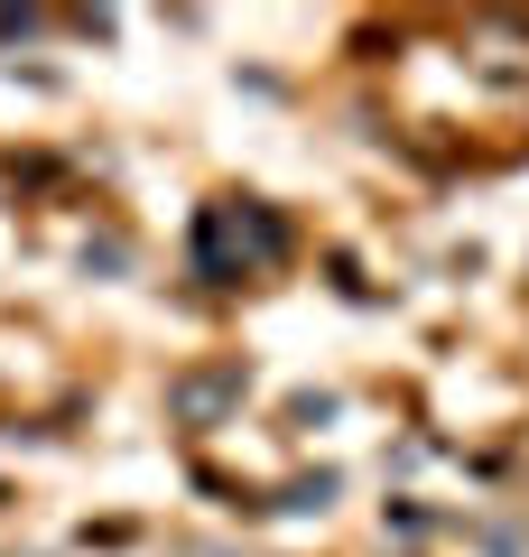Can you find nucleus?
<instances>
[{
    "instance_id": "obj_1",
    "label": "nucleus",
    "mask_w": 529,
    "mask_h": 557,
    "mask_svg": "<svg viewBox=\"0 0 529 557\" xmlns=\"http://www.w3.org/2000/svg\"><path fill=\"white\" fill-rule=\"evenodd\" d=\"M279 260H288V223H279L260 196L205 205V223H196V278H214V288H251V278H270Z\"/></svg>"
},
{
    "instance_id": "obj_2",
    "label": "nucleus",
    "mask_w": 529,
    "mask_h": 557,
    "mask_svg": "<svg viewBox=\"0 0 529 557\" xmlns=\"http://www.w3.org/2000/svg\"><path fill=\"white\" fill-rule=\"evenodd\" d=\"M242 391H251V372H242V362H214V372L176 381L168 409H176V428H223V409H242Z\"/></svg>"
}]
</instances>
